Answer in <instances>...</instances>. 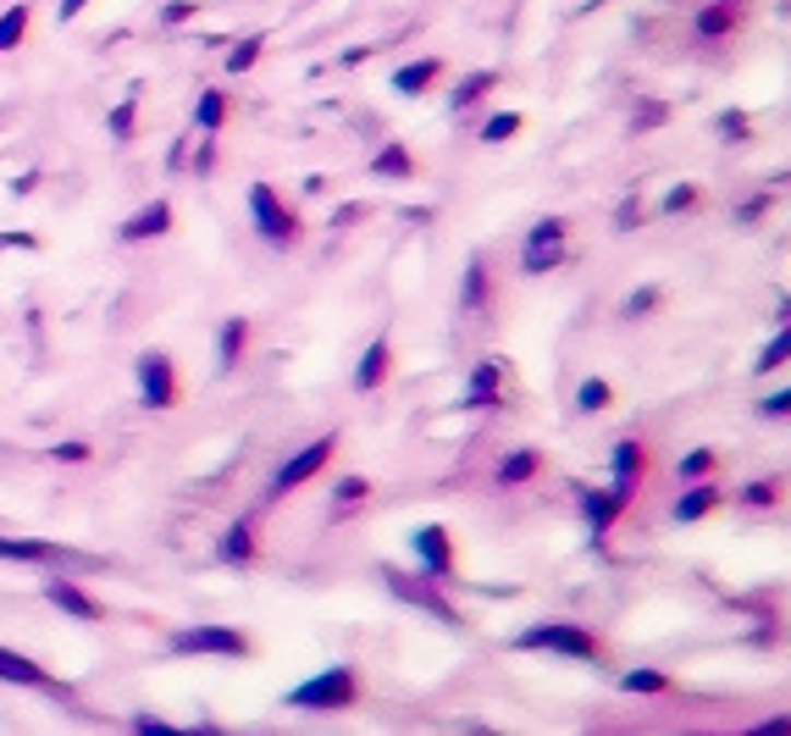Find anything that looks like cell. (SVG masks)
<instances>
[{"label": "cell", "instance_id": "cell-22", "mask_svg": "<svg viewBox=\"0 0 791 736\" xmlns=\"http://www.w3.org/2000/svg\"><path fill=\"white\" fill-rule=\"evenodd\" d=\"M216 554H222L227 565H249V559H255V526H249V521H233V526L222 532Z\"/></svg>", "mask_w": 791, "mask_h": 736}, {"label": "cell", "instance_id": "cell-27", "mask_svg": "<svg viewBox=\"0 0 791 736\" xmlns=\"http://www.w3.org/2000/svg\"><path fill=\"white\" fill-rule=\"evenodd\" d=\"M133 122H139V84L122 95V106L106 117V128H111V139H117V144H128V139H133Z\"/></svg>", "mask_w": 791, "mask_h": 736}, {"label": "cell", "instance_id": "cell-38", "mask_svg": "<svg viewBox=\"0 0 791 736\" xmlns=\"http://www.w3.org/2000/svg\"><path fill=\"white\" fill-rule=\"evenodd\" d=\"M692 205H697V189H692V183H681V189H670V194H664V216L692 211Z\"/></svg>", "mask_w": 791, "mask_h": 736}, {"label": "cell", "instance_id": "cell-39", "mask_svg": "<svg viewBox=\"0 0 791 736\" xmlns=\"http://www.w3.org/2000/svg\"><path fill=\"white\" fill-rule=\"evenodd\" d=\"M720 139L742 144V139H747V117H742V111H725V117H720Z\"/></svg>", "mask_w": 791, "mask_h": 736}, {"label": "cell", "instance_id": "cell-30", "mask_svg": "<svg viewBox=\"0 0 791 736\" xmlns=\"http://www.w3.org/2000/svg\"><path fill=\"white\" fill-rule=\"evenodd\" d=\"M493 84H498V72H487V67H482V72H471V78H460V90H454V111L476 106V100H482Z\"/></svg>", "mask_w": 791, "mask_h": 736}, {"label": "cell", "instance_id": "cell-3", "mask_svg": "<svg viewBox=\"0 0 791 736\" xmlns=\"http://www.w3.org/2000/svg\"><path fill=\"white\" fill-rule=\"evenodd\" d=\"M377 577L388 582V593L399 598V604H410V609H421V615H432L437 626H460V615H454V604L432 587V577H404V570H393V565H382Z\"/></svg>", "mask_w": 791, "mask_h": 736}, {"label": "cell", "instance_id": "cell-16", "mask_svg": "<svg viewBox=\"0 0 791 736\" xmlns=\"http://www.w3.org/2000/svg\"><path fill=\"white\" fill-rule=\"evenodd\" d=\"M581 510H587V526H592V543H603V532L614 526V515H621L626 504L614 494H598V487H581Z\"/></svg>", "mask_w": 791, "mask_h": 736}, {"label": "cell", "instance_id": "cell-17", "mask_svg": "<svg viewBox=\"0 0 791 736\" xmlns=\"http://www.w3.org/2000/svg\"><path fill=\"white\" fill-rule=\"evenodd\" d=\"M736 28V7H725V0H709L697 17H692V34L703 39V45H715V39H725Z\"/></svg>", "mask_w": 791, "mask_h": 736}, {"label": "cell", "instance_id": "cell-23", "mask_svg": "<svg viewBox=\"0 0 791 736\" xmlns=\"http://www.w3.org/2000/svg\"><path fill=\"white\" fill-rule=\"evenodd\" d=\"M543 471V454L538 449H515L504 465H498V487H520V482H532Z\"/></svg>", "mask_w": 791, "mask_h": 736}, {"label": "cell", "instance_id": "cell-29", "mask_svg": "<svg viewBox=\"0 0 791 736\" xmlns=\"http://www.w3.org/2000/svg\"><path fill=\"white\" fill-rule=\"evenodd\" d=\"M23 34H28V7L17 0V7L0 12V50H17V45H23Z\"/></svg>", "mask_w": 791, "mask_h": 736}, {"label": "cell", "instance_id": "cell-9", "mask_svg": "<svg viewBox=\"0 0 791 736\" xmlns=\"http://www.w3.org/2000/svg\"><path fill=\"white\" fill-rule=\"evenodd\" d=\"M559 261H565V222H559V216H548V222H538L532 233H526L520 272H526V277H543V272H554Z\"/></svg>", "mask_w": 791, "mask_h": 736}, {"label": "cell", "instance_id": "cell-13", "mask_svg": "<svg viewBox=\"0 0 791 736\" xmlns=\"http://www.w3.org/2000/svg\"><path fill=\"white\" fill-rule=\"evenodd\" d=\"M725 504V487L720 482H697V487H686V494L675 499V521L686 526V521H703L709 510H720Z\"/></svg>", "mask_w": 791, "mask_h": 736}, {"label": "cell", "instance_id": "cell-33", "mask_svg": "<svg viewBox=\"0 0 791 736\" xmlns=\"http://www.w3.org/2000/svg\"><path fill=\"white\" fill-rule=\"evenodd\" d=\"M621 687L626 692H670V676H659V670H626Z\"/></svg>", "mask_w": 791, "mask_h": 736}, {"label": "cell", "instance_id": "cell-20", "mask_svg": "<svg viewBox=\"0 0 791 736\" xmlns=\"http://www.w3.org/2000/svg\"><path fill=\"white\" fill-rule=\"evenodd\" d=\"M388 355H393V349H388V339H377V344L361 355V366H355V388H361V393H371V388H382V382H388Z\"/></svg>", "mask_w": 791, "mask_h": 736}, {"label": "cell", "instance_id": "cell-24", "mask_svg": "<svg viewBox=\"0 0 791 736\" xmlns=\"http://www.w3.org/2000/svg\"><path fill=\"white\" fill-rule=\"evenodd\" d=\"M437 72H444V61H410L393 72V90L399 95H426V84H437Z\"/></svg>", "mask_w": 791, "mask_h": 736}, {"label": "cell", "instance_id": "cell-36", "mask_svg": "<svg viewBox=\"0 0 791 736\" xmlns=\"http://www.w3.org/2000/svg\"><path fill=\"white\" fill-rule=\"evenodd\" d=\"M786 349H791V333H786V321H780V333L769 339V349L758 355V371H769V366H786Z\"/></svg>", "mask_w": 791, "mask_h": 736}, {"label": "cell", "instance_id": "cell-10", "mask_svg": "<svg viewBox=\"0 0 791 736\" xmlns=\"http://www.w3.org/2000/svg\"><path fill=\"white\" fill-rule=\"evenodd\" d=\"M139 399H144V411H172L178 404V371H172V360L161 349L139 355Z\"/></svg>", "mask_w": 791, "mask_h": 736}, {"label": "cell", "instance_id": "cell-25", "mask_svg": "<svg viewBox=\"0 0 791 736\" xmlns=\"http://www.w3.org/2000/svg\"><path fill=\"white\" fill-rule=\"evenodd\" d=\"M222 122H227V95H222V90H205V95L194 100V128H200V133H222Z\"/></svg>", "mask_w": 791, "mask_h": 736}, {"label": "cell", "instance_id": "cell-11", "mask_svg": "<svg viewBox=\"0 0 791 736\" xmlns=\"http://www.w3.org/2000/svg\"><path fill=\"white\" fill-rule=\"evenodd\" d=\"M45 598H50L61 615H72V620H101V604L83 593L78 582H67V577H45Z\"/></svg>", "mask_w": 791, "mask_h": 736}, {"label": "cell", "instance_id": "cell-8", "mask_svg": "<svg viewBox=\"0 0 791 736\" xmlns=\"http://www.w3.org/2000/svg\"><path fill=\"white\" fill-rule=\"evenodd\" d=\"M410 554H415V565H421V577L454 582V543H449V526H415V532H410Z\"/></svg>", "mask_w": 791, "mask_h": 736}, {"label": "cell", "instance_id": "cell-44", "mask_svg": "<svg viewBox=\"0 0 791 736\" xmlns=\"http://www.w3.org/2000/svg\"><path fill=\"white\" fill-rule=\"evenodd\" d=\"M56 460H90V443H56Z\"/></svg>", "mask_w": 791, "mask_h": 736}, {"label": "cell", "instance_id": "cell-26", "mask_svg": "<svg viewBox=\"0 0 791 736\" xmlns=\"http://www.w3.org/2000/svg\"><path fill=\"white\" fill-rule=\"evenodd\" d=\"M642 465H648V449H642L637 438H621V443H614V476L642 482Z\"/></svg>", "mask_w": 791, "mask_h": 736}, {"label": "cell", "instance_id": "cell-28", "mask_svg": "<svg viewBox=\"0 0 791 736\" xmlns=\"http://www.w3.org/2000/svg\"><path fill=\"white\" fill-rule=\"evenodd\" d=\"M371 499V482L366 476H343L338 487H332V510L343 515V510H355V504H366Z\"/></svg>", "mask_w": 791, "mask_h": 736}, {"label": "cell", "instance_id": "cell-47", "mask_svg": "<svg viewBox=\"0 0 791 736\" xmlns=\"http://www.w3.org/2000/svg\"><path fill=\"white\" fill-rule=\"evenodd\" d=\"M83 7H90V0H61V7H56V12H61V23H72V17H78Z\"/></svg>", "mask_w": 791, "mask_h": 736}, {"label": "cell", "instance_id": "cell-35", "mask_svg": "<svg viewBox=\"0 0 791 736\" xmlns=\"http://www.w3.org/2000/svg\"><path fill=\"white\" fill-rule=\"evenodd\" d=\"M260 45H267L260 34L238 39V50H227V72H249V67H255V56H260Z\"/></svg>", "mask_w": 791, "mask_h": 736}, {"label": "cell", "instance_id": "cell-2", "mask_svg": "<svg viewBox=\"0 0 791 736\" xmlns=\"http://www.w3.org/2000/svg\"><path fill=\"white\" fill-rule=\"evenodd\" d=\"M515 648H526V653H565V660H603V642L592 637V631H581V626H570V620H538V626H526L520 637H515Z\"/></svg>", "mask_w": 791, "mask_h": 736}, {"label": "cell", "instance_id": "cell-42", "mask_svg": "<svg viewBox=\"0 0 791 736\" xmlns=\"http://www.w3.org/2000/svg\"><path fill=\"white\" fill-rule=\"evenodd\" d=\"M194 17V0H172V7L161 12V23H189Z\"/></svg>", "mask_w": 791, "mask_h": 736}, {"label": "cell", "instance_id": "cell-14", "mask_svg": "<svg viewBox=\"0 0 791 736\" xmlns=\"http://www.w3.org/2000/svg\"><path fill=\"white\" fill-rule=\"evenodd\" d=\"M0 681H12V687H39V692H61L34 660H23V653H12V648H0Z\"/></svg>", "mask_w": 791, "mask_h": 736}, {"label": "cell", "instance_id": "cell-21", "mask_svg": "<svg viewBox=\"0 0 791 736\" xmlns=\"http://www.w3.org/2000/svg\"><path fill=\"white\" fill-rule=\"evenodd\" d=\"M460 310H471V316H482V310H487V261H482V256H471V266H465V283H460Z\"/></svg>", "mask_w": 791, "mask_h": 736}, {"label": "cell", "instance_id": "cell-4", "mask_svg": "<svg viewBox=\"0 0 791 736\" xmlns=\"http://www.w3.org/2000/svg\"><path fill=\"white\" fill-rule=\"evenodd\" d=\"M249 216H255V233L267 244H278V250L299 238V216L272 194V183H249Z\"/></svg>", "mask_w": 791, "mask_h": 736}, {"label": "cell", "instance_id": "cell-40", "mask_svg": "<svg viewBox=\"0 0 791 736\" xmlns=\"http://www.w3.org/2000/svg\"><path fill=\"white\" fill-rule=\"evenodd\" d=\"M653 305H659V288H637V294L626 299V316H648Z\"/></svg>", "mask_w": 791, "mask_h": 736}, {"label": "cell", "instance_id": "cell-7", "mask_svg": "<svg viewBox=\"0 0 791 736\" xmlns=\"http://www.w3.org/2000/svg\"><path fill=\"white\" fill-rule=\"evenodd\" d=\"M0 559L45 565V570H95L101 565L90 554H72V548H56V543H34V537H0Z\"/></svg>", "mask_w": 791, "mask_h": 736}, {"label": "cell", "instance_id": "cell-12", "mask_svg": "<svg viewBox=\"0 0 791 736\" xmlns=\"http://www.w3.org/2000/svg\"><path fill=\"white\" fill-rule=\"evenodd\" d=\"M504 399V366L498 360H482L476 371H471V382H465V411H487V404H498Z\"/></svg>", "mask_w": 791, "mask_h": 736}, {"label": "cell", "instance_id": "cell-1", "mask_svg": "<svg viewBox=\"0 0 791 736\" xmlns=\"http://www.w3.org/2000/svg\"><path fill=\"white\" fill-rule=\"evenodd\" d=\"M355 703H361V681L349 665H327L321 676H310L288 692V709H305V714H338V709H355Z\"/></svg>", "mask_w": 791, "mask_h": 736}, {"label": "cell", "instance_id": "cell-5", "mask_svg": "<svg viewBox=\"0 0 791 736\" xmlns=\"http://www.w3.org/2000/svg\"><path fill=\"white\" fill-rule=\"evenodd\" d=\"M332 454H338V438L327 432V438H316L310 449H299L294 460H283V465L272 471V482H267V499H283V494H294V487H305L310 476H321Z\"/></svg>", "mask_w": 791, "mask_h": 736}, {"label": "cell", "instance_id": "cell-37", "mask_svg": "<svg viewBox=\"0 0 791 736\" xmlns=\"http://www.w3.org/2000/svg\"><path fill=\"white\" fill-rule=\"evenodd\" d=\"M715 465H720V460H715V449H692V454L681 460V476H692V482H697V476H709Z\"/></svg>", "mask_w": 791, "mask_h": 736}, {"label": "cell", "instance_id": "cell-41", "mask_svg": "<svg viewBox=\"0 0 791 736\" xmlns=\"http://www.w3.org/2000/svg\"><path fill=\"white\" fill-rule=\"evenodd\" d=\"M758 411H764V416H775V422H780V416H786V411H791V393H786V388H780V393H769V399H764V404H758Z\"/></svg>", "mask_w": 791, "mask_h": 736}, {"label": "cell", "instance_id": "cell-43", "mask_svg": "<svg viewBox=\"0 0 791 736\" xmlns=\"http://www.w3.org/2000/svg\"><path fill=\"white\" fill-rule=\"evenodd\" d=\"M764 211H769V194H753V200H747V205L736 211V222H758Z\"/></svg>", "mask_w": 791, "mask_h": 736}, {"label": "cell", "instance_id": "cell-31", "mask_svg": "<svg viewBox=\"0 0 791 736\" xmlns=\"http://www.w3.org/2000/svg\"><path fill=\"white\" fill-rule=\"evenodd\" d=\"M576 404H581V411L592 416V411H609V404H614V393H609V382H603V377H587V382L576 388Z\"/></svg>", "mask_w": 791, "mask_h": 736}, {"label": "cell", "instance_id": "cell-45", "mask_svg": "<svg viewBox=\"0 0 791 736\" xmlns=\"http://www.w3.org/2000/svg\"><path fill=\"white\" fill-rule=\"evenodd\" d=\"M637 222H642V205L626 200V205H621V222H614V227H637Z\"/></svg>", "mask_w": 791, "mask_h": 736}, {"label": "cell", "instance_id": "cell-32", "mask_svg": "<svg viewBox=\"0 0 791 736\" xmlns=\"http://www.w3.org/2000/svg\"><path fill=\"white\" fill-rule=\"evenodd\" d=\"M515 133H520V111H498V117L482 122V139H487V144H504V139H515Z\"/></svg>", "mask_w": 791, "mask_h": 736}, {"label": "cell", "instance_id": "cell-46", "mask_svg": "<svg viewBox=\"0 0 791 736\" xmlns=\"http://www.w3.org/2000/svg\"><path fill=\"white\" fill-rule=\"evenodd\" d=\"M664 117H670V111H664V106H648V111H642V117H637V133H642V128H659V122H664Z\"/></svg>", "mask_w": 791, "mask_h": 736}, {"label": "cell", "instance_id": "cell-18", "mask_svg": "<svg viewBox=\"0 0 791 736\" xmlns=\"http://www.w3.org/2000/svg\"><path fill=\"white\" fill-rule=\"evenodd\" d=\"M244 344H249V321L244 316H227L222 333H216V371H233L244 360Z\"/></svg>", "mask_w": 791, "mask_h": 736}, {"label": "cell", "instance_id": "cell-49", "mask_svg": "<svg viewBox=\"0 0 791 736\" xmlns=\"http://www.w3.org/2000/svg\"><path fill=\"white\" fill-rule=\"evenodd\" d=\"M725 7H742V0H725Z\"/></svg>", "mask_w": 791, "mask_h": 736}, {"label": "cell", "instance_id": "cell-34", "mask_svg": "<svg viewBox=\"0 0 791 736\" xmlns=\"http://www.w3.org/2000/svg\"><path fill=\"white\" fill-rule=\"evenodd\" d=\"M742 504H753V510L780 504V482H747V487H742Z\"/></svg>", "mask_w": 791, "mask_h": 736}, {"label": "cell", "instance_id": "cell-15", "mask_svg": "<svg viewBox=\"0 0 791 736\" xmlns=\"http://www.w3.org/2000/svg\"><path fill=\"white\" fill-rule=\"evenodd\" d=\"M166 227H172V205H166V200H150L144 211H133V216L122 222V238L139 244V238H161Z\"/></svg>", "mask_w": 791, "mask_h": 736}, {"label": "cell", "instance_id": "cell-48", "mask_svg": "<svg viewBox=\"0 0 791 736\" xmlns=\"http://www.w3.org/2000/svg\"><path fill=\"white\" fill-rule=\"evenodd\" d=\"M133 731H166V720H155V714H139V720H133Z\"/></svg>", "mask_w": 791, "mask_h": 736}, {"label": "cell", "instance_id": "cell-6", "mask_svg": "<svg viewBox=\"0 0 791 736\" xmlns=\"http://www.w3.org/2000/svg\"><path fill=\"white\" fill-rule=\"evenodd\" d=\"M172 653H216V660H244L249 653V637L233 631V626H184L166 637Z\"/></svg>", "mask_w": 791, "mask_h": 736}, {"label": "cell", "instance_id": "cell-19", "mask_svg": "<svg viewBox=\"0 0 791 736\" xmlns=\"http://www.w3.org/2000/svg\"><path fill=\"white\" fill-rule=\"evenodd\" d=\"M371 178H388V183L415 178V155H410L404 144H382V150L371 155Z\"/></svg>", "mask_w": 791, "mask_h": 736}]
</instances>
